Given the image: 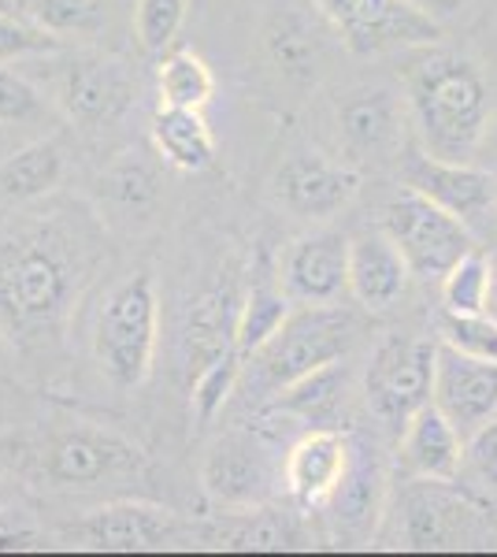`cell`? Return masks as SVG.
Wrapping results in <instances>:
<instances>
[{
  "label": "cell",
  "mask_w": 497,
  "mask_h": 557,
  "mask_svg": "<svg viewBox=\"0 0 497 557\" xmlns=\"http://www.w3.org/2000/svg\"><path fill=\"white\" fill-rule=\"evenodd\" d=\"M0 498H4V483H0Z\"/></svg>",
  "instance_id": "ee69618b"
},
{
  "label": "cell",
  "mask_w": 497,
  "mask_h": 557,
  "mask_svg": "<svg viewBox=\"0 0 497 557\" xmlns=\"http://www.w3.org/2000/svg\"><path fill=\"white\" fill-rule=\"evenodd\" d=\"M327 506L334 509V520H338L346 532H368V528H372L375 509H378V465L364 446H352L349 472Z\"/></svg>",
  "instance_id": "4316f807"
},
{
  "label": "cell",
  "mask_w": 497,
  "mask_h": 557,
  "mask_svg": "<svg viewBox=\"0 0 497 557\" xmlns=\"http://www.w3.org/2000/svg\"><path fill=\"white\" fill-rule=\"evenodd\" d=\"M26 8V20L38 23L41 30L67 38H97L112 26V0H20Z\"/></svg>",
  "instance_id": "484cf974"
},
{
  "label": "cell",
  "mask_w": 497,
  "mask_h": 557,
  "mask_svg": "<svg viewBox=\"0 0 497 557\" xmlns=\"http://www.w3.org/2000/svg\"><path fill=\"white\" fill-rule=\"evenodd\" d=\"M201 480L208 498L223 502V506H252L268 494V457L260 454L257 443L231 435L212 446Z\"/></svg>",
  "instance_id": "44dd1931"
},
{
  "label": "cell",
  "mask_w": 497,
  "mask_h": 557,
  "mask_svg": "<svg viewBox=\"0 0 497 557\" xmlns=\"http://www.w3.org/2000/svg\"><path fill=\"white\" fill-rule=\"evenodd\" d=\"M352 338H357V320L341 305H305L301 312H290L283 327L257 349L260 372L264 380L283 391L305 375H312L315 368H327L349 354Z\"/></svg>",
  "instance_id": "277c9868"
},
{
  "label": "cell",
  "mask_w": 497,
  "mask_h": 557,
  "mask_svg": "<svg viewBox=\"0 0 497 557\" xmlns=\"http://www.w3.org/2000/svg\"><path fill=\"white\" fill-rule=\"evenodd\" d=\"M286 317H290V298H286V290H278V286H271V283H257L238 309V335H234V346H238L241 354H257V349L283 327Z\"/></svg>",
  "instance_id": "83f0119b"
},
{
  "label": "cell",
  "mask_w": 497,
  "mask_h": 557,
  "mask_svg": "<svg viewBox=\"0 0 497 557\" xmlns=\"http://www.w3.org/2000/svg\"><path fill=\"white\" fill-rule=\"evenodd\" d=\"M4 338H8V335H4V331H0V349H4Z\"/></svg>",
  "instance_id": "7bdbcfd3"
},
{
  "label": "cell",
  "mask_w": 497,
  "mask_h": 557,
  "mask_svg": "<svg viewBox=\"0 0 497 557\" xmlns=\"http://www.w3.org/2000/svg\"><path fill=\"white\" fill-rule=\"evenodd\" d=\"M405 498V546L412 550H453L472 535L475 513L464 498L442 491V480H427Z\"/></svg>",
  "instance_id": "ffe728a7"
},
{
  "label": "cell",
  "mask_w": 497,
  "mask_h": 557,
  "mask_svg": "<svg viewBox=\"0 0 497 557\" xmlns=\"http://www.w3.org/2000/svg\"><path fill=\"white\" fill-rule=\"evenodd\" d=\"M442 343L460 354L497 361V320L490 312H449L442 317Z\"/></svg>",
  "instance_id": "d6a6232c"
},
{
  "label": "cell",
  "mask_w": 497,
  "mask_h": 557,
  "mask_svg": "<svg viewBox=\"0 0 497 557\" xmlns=\"http://www.w3.org/2000/svg\"><path fill=\"white\" fill-rule=\"evenodd\" d=\"M486 312L497 320V253H490V298H486Z\"/></svg>",
  "instance_id": "60d3db41"
},
{
  "label": "cell",
  "mask_w": 497,
  "mask_h": 557,
  "mask_svg": "<svg viewBox=\"0 0 497 557\" xmlns=\"http://www.w3.org/2000/svg\"><path fill=\"white\" fill-rule=\"evenodd\" d=\"M415 8H420V12H427L431 20H449V15H457V12H464L468 4H472V0H412Z\"/></svg>",
  "instance_id": "f35d334b"
},
{
  "label": "cell",
  "mask_w": 497,
  "mask_h": 557,
  "mask_svg": "<svg viewBox=\"0 0 497 557\" xmlns=\"http://www.w3.org/2000/svg\"><path fill=\"white\" fill-rule=\"evenodd\" d=\"M86 275V249L63 223L0 231V331L41 338L63 320Z\"/></svg>",
  "instance_id": "6da1fadb"
},
{
  "label": "cell",
  "mask_w": 497,
  "mask_h": 557,
  "mask_svg": "<svg viewBox=\"0 0 497 557\" xmlns=\"http://www.w3.org/2000/svg\"><path fill=\"white\" fill-rule=\"evenodd\" d=\"M108 190H112L115 197H120L123 205H149L152 197H157V178H152V172L141 160H120V164L112 168V175H108Z\"/></svg>",
  "instance_id": "d590c367"
},
{
  "label": "cell",
  "mask_w": 497,
  "mask_h": 557,
  "mask_svg": "<svg viewBox=\"0 0 497 557\" xmlns=\"http://www.w3.org/2000/svg\"><path fill=\"white\" fill-rule=\"evenodd\" d=\"M360 194V172L320 152H294L275 175V197L301 220H331L346 212Z\"/></svg>",
  "instance_id": "30bf717a"
},
{
  "label": "cell",
  "mask_w": 497,
  "mask_h": 557,
  "mask_svg": "<svg viewBox=\"0 0 497 557\" xmlns=\"http://www.w3.org/2000/svg\"><path fill=\"white\" fill-rule=\"evenodd\" d=\"M234 335H238V312L231 309V294H212V298H201L189 309L186 320V364L201 368L208 361H215L220 354L234 349Z\"/></svg>",
  "instance_id": "cb8c5ba5"
},
{
  "label": "cell",
  "mask_w": 497,
  "mask_h": 557,
  "mask_svg": "<svg viewBox=\"0 0 497 557\" xmlns=\"http://www.w3.org/2000/svg\"><path fill=\"white\" fill-rule=\"evenodd\" d=\"M346 368L338 361L327 368H315L312 375L297 380L290 386H283L275 398V412H286V417L301 420V424H323L338 412L341 398H346Z\"/></svg>",
  "instance_id": "d4e9b609"
},
{
  "label": "cell",
  "mask_w": 497,
  "mask_h": 557,
  "mask_svg": "<svg viewBox=\"0 0 497 557\" xmlns=\"http://www.w3.org/2000/svg\"><path fill=\"white\" fill-rule=\"evenodd\" d=\"M41 543V532L34 528V520L23 509H4L0 506V554L30 550Z\"/></svg>",
  "instance_id": "74e56055"
},
{
  "label": "cell",
  "mask_w": 497,
  "mask_h": 557,
  "mask_svg": "<svg viewBox=\"0 0 497 557\" xmlns=\"http://www.w3.org/2000/svg\"><path fill=\"white\" fill-rule=\"evenodd\" d=\"M63 183V149L57 141H30L0 160V201L30 205Z\"/></svg>",
  "instance_id": "603a6c76"
},
{
  "label": "cell",
  "mask_w": 497,
  "mask_h": 557,
  "mask_svg": "<svg viewBox=\"0 0 497 557\" xmlns=\"http://www.w3.org/2000/svg\"><path fill=\"white\" fill-rule=\"evenodd\" d=\"M41 112V94L20 71L0 67V123H26Z\"/></svg>",
  "instance_id": "e575fe53"
},
{
  "label": "cell",
  "mask_w": 497,
  "mask_h": 557,
  "mask_svg": "<svg viewBox=\"0 0 497 557\" xmlns=\"http://www.w3.org/2000/svg\"><path fill=\"white\" fill-rule=\"evenodd\" d=\"M435 406L453 420L464 438L490 424L497 417V361L460 354L442 343L435 361Z\"/></svg>",
  "instance_id": "4fadbf2b"
},
{
  "label": "cell",
  "mask_w": 497,
  "mask_h": 557,
  "mask_svg": "<svg viewBox=\"0 0 497 557\" xmlns=\"http://www.w3.org/2000/svg\"><path fill=\"white\" fill-rule=\"evenodd\" d=\"M490 298V257L472 249L442 275V301L449 312H486Z\"/></svg>",
  "instance_id": "f546056e"
},
{
  "label": "cell",
  "mask_w": 497,
  "mask_h": 557,
  "mask_svg": "<svg viewBox=\"0 0 497 557\" xmlns=\"http://www.w3.org/2000/svg\"><path fill=\"white\" fill-rule=\"evenodd\" d=\"M401 183L409 190L431 197L442 209H449L460 220H479L490 205H497V178L490 168L472 160H442L423 152H405Z\"/></svg>",
  "instance_id": "7c38bea8"
},
{
  "label": "cell",
  "mask_w": 497,
  "mask_h": 557,
  "mask_svg": "<svg viewBox=\"0 0 497 557\" xmlns=\"http://www.w3.org/2000/svg\"><path fill=\"white\" fill-rule=\"evenodd\" d=\"M401 461L415 480L453 483L464 469V435L435 401L423 406L401 431Z\"/></svg>",
  "instance_id": "ac0fdd59"
},
{
  "label": "cell",
  "mask_w": 497,
  "mask_h": 557,
  "mask_svg": "<svg viewBox=\"0 0 497 557\" xmlns=\"http://www.w3.org/2000/svg\"><path fill=\"white\" fill-rule=\"evenodd\" d=\"M435 361L438 346L412 335H394L375 349L368 364L364 398L378 424L401 435L415 412L435 401Z\"/></svg>",
  "instance_id": "5b68a950"
},
{
  "label": "cell",
  "mask_w": 497,
  "mask_h": 557,
  "mask_svg": "<svg viewBox=\"0 0 497 557\" xmlns=\"http://www.w3.org/2000/svg\"><path fill=\"white\" fill-rule=\"evenodd\" d=\"M338 141L352 160H383L401 152L409 127V101L386 86H364L341 97L338 104Z\"/></svg>",
  "instance_id": "8fae6325"
},
{
  "label": "cell",
  "mask_w": 497,
  "mask_h": 557,
  "mask_svg": "<svg viewBox=\"0 0 497 557\" xmlns=\"http://www.w3.org/2000/svg\"><path fill=\"white\" fill-rule=\"evenodd\" d=\"M15 4H20V0H0V12H15Z\"/></svg>",
  "instance_id": "b9f144b4"
},
{
  "label": "cell",
  "mask_w": 497,
  "mask_h": 557,
  "mask_svg": "<svg viewBox=\"0 0 497 557\" xmlns=\"http://www.w3.org/2000/svg\"><path fill=\"white\" fill-rule=\"evenodd\" d=\"M464 465L486 491H497V420L472 431L464 443Z\"/></svg>",
  "instance_id": "8d00e7d4"
},
{
  "label": "cell",
  "mask_w": 497,
  "mask_h": 557,
  "mask_svg": "<svg viewBox=\"0 0 497 557\" xmlns=\"http://www.w3.org/2000/svg\"><path fill=\"white\" fill-rule=\"evenodd\" d=\"M152 141L157 152L178 172H204L215 160V141L208 131L201 108H175V104H160V112L152 115Z\"/></svg>",
  "instance_id": "7402d4cb"
},
{
  "label": "cell",
  "mask_w": 497,
  "mask_h": 557,
  "mask_svg": "<svg viewBox=\"0 0 497 557\" xmlns=\"http://www.w3.org/2000/svg\"><path fill=\"white\" fill-rule=\"evenodd\" d=\"M241 349L234 346L227 349V354H220L215 361H208L201 372H197V380H194V412H197V420H212L215 412L223 409V401L231 398V391H234V383H238V375H241Z\"/></svg>",
  "instance_id": "1f68e13d"
},
{
  "label": "cell",
  "mask_w": 497,
  "mask_h": 557,
  "mask_svg": "<svg viewBox=\"0 0 497 557\" xmlns=\"http://www.w3.org/2000/svg\"><path fill=\"white\" fill-rule=\"evenodd\" d=\"M215 89V78H212V67L204 64L197 52H171L160 67V101L164 104H175V108H201L208 104Z\"/></svg>",
  "instance_id": "f1b7e54d"
},
{
  "label": "cell",
  "mask_w": 497,
  "mask_h": 557,
  "mask_svg": "<svg viewBox=\"0 0 497 557\" xmlns=\"http://www.w3.org/2000/svg\"><path fill=\"white\" fill-rule=\"evenodd\" d=\"M138 465V446H131L115 431L89 424L57 431L41 450V469L57 487H97L112 475L134 472Z\"/></svg>",
  "instance_id": "ba28073f"
},
{
  "label": "cell",
  "mask_w": 497,
  "mask_h": 557,
  "mask_svg": "<svg viewBox=\"0 0 497 557\" xmlns=\"http://www.w3.org/2000/svg\"><path fill=\"white\" fill-rule=\"evenodd\" d=\"M475 160H479L483 168H490V172H497V115L490 120V127H486V134H483V146H479Z\"/></svg>",
  "instance_id": "ab89813d"
},
{
  "label": "cell",
  "mask_w": 497,
  "mask_h": 557,
  "mask_svg": "<svg viewBox=\"0 0 497 557\" xmlns=\"http://www.w3.org/2000/svg\"><path fill=\"white\" fill-rule=\"evenodd\" d=\"M63 41L57 34L41 30L38 23L20 20L15 12H0V67L15 64L26 57H41V52H60Z\"/></svg>",
  "instance_id": "836d02e7"
},
{
  "label": "cell",
  "mask_w": 497,
  "mask_h": 557,
  "mask_svg": "<svg viewBox=\"0 0 497 557\" xmlns=\"http://www.w3.org/2000/svg\"><path fill=\"white\" fill-rule=\"evenodd\" d=\"M409 278V260L386 231H368L349 242V294L368 312H383L401 301Z\"/></svg>",
  "instance_id": "2e32d148"
},
{
  "label": "cell",
  "mask_w": 497,
  "mask_h": 557,
  "mask_svg": "<svg viewBox=\"0 0 497 557\" xmlns=\"http://www.w3.org/2000/svg\"><path fill=\"white\" fill-rule=\"evenodd\" d=\"M171 535L167 509L146 506V502H115L101 506L78 524V539L94 550L134 554V550H160Z\"/></svg>",
  "instance_id": "d6986e66"
},
{
  "label": "cell",
  "mask_w": 497,
  "mask_h": 557,
  "mask_svg": "<svg viewBox=\"0 0 497 557\" xmlns=\"http://www.w3.org/2000/svg\"><path fill=\"white\" fill-rule=\"evenodd\" d=\"M412 127L431 157L475 160L490 127V86L472 57L435 45H415L401 67Z\"/></svg>",
  "instance_id": "7a4b0ae2"
},
{
  "label": "cell",
  "mask_w": 497,
  "mask_h": 557,
  "mask_svg": "<svg viewBox=\"0 0 497 557\" xmlns=\"http://www.w3.org/2000/svg\"><path fill=\"white\" fill-rule=\"evenodd\" d=\"M286 290L301 301L327 305L349 294V238L338 231H315L297 238L283 260Z\"/></svg>",
  "instance_id": "9a60e30c"
},
{
  "label": "cell",
  "mask_w": 497,
  "mask_h": 557,
  "mask_svg": "<svg viewBox=\"0 0 497 557\" xmlns=\"http://www.w3.org/2000/svg\"><path fill=\"white\" fill-rule=\"evenodd\" d=\"M383 231L397 242L415 278H442L460 257L475 249L472 231L460 215L409 186L386 205Z\"/></svg>",
  "instance_id": "8992f818"
},
{
  "label": "cell",
  "mask_w": 497,
  "mask_h": 557,
  "mask_svg": "<svg viewBox=\"0 0 497 557\" xmlns=\"http://www.w3.org/2000/svg\"><path fill=\"white\" fill-rule=\"evenodd\" d=\"M352 52H383L394 45H435L438 20L412 0H312Z\"/></svg>",
  "instance_id": "52a82bcc"
},
{
  "label": "cell",
  "mask_w": 497,
  "mask_h": 557,
  "mask_svg": "<svg viewBox=\"0 0 497 557\" xmlns=\"http://www.w3.org/2000/svg\"><path fill=\"white\" fill-rule=\"evenodd\" d=\"M352 461V443L334 428H309L286 450L283 483L301 509H320L341 487Z\"/></svg>",
  "instance_id": "5bb4252c"
},
{
  "label": "cell",
  "mask_w": 497,
  "mask_h": 557,
  "mask_svg": "<svg viewBox=\"0 0 497 557\" xmlns=\"http://www.w3.org/2000/svg\"><path fill=\"white\" fill-rule=\"evenodd\" d=\"M94 354L120 391H134L149 380L157 354V286L146 272L112 286L97 312Z\"/></svg>",
  "instance_id": "3957f363"
},
{
  "label": "cell",
  "mask_w": 497,
  "mask_h": 557,
  "mask_svg": "<svg viewBox=\"0 0 497 557\" xmlns=\"http://www.w3.org/2000/svg\"><path fill=\"white\" fill-rule=\"evenodd\" d=\"M186 8L189 0H138L134 8V38L149 57H160L164 49H171V41L178 38L186 23Z\"/></svg>",
  "instance_id": "4dcf8cb0"
},
{
  "label": "cell",
  "mask_w": 497,
  "mask_h": 557,
  "mask_svg": "<svg viewBox=\"0 0 497 557\" xmlns=\"http://www.w3.org/2000/svg\"><path fill=\"white\" fill-rule=\"evenodd\" d=\"M327 26H334L327 15L309 20L297 8H278L264 26V52L278 67V75L294 78V83H315L323 64H327Z\"/></svg>",
  "instance_id": "e0dca14e"
},
{
  "label": "cell",
  "mask_w": 497,
  "mask_h": 557,
  "mask_svg": "<svg viewBox=\"0 0 497 557\" xmlns=\"http://www.w3.org/2000/svg\"><path fill=\"white\" fill-rule=\"evenodd\" d=\"M57 101L78 127L94 131L123 120L134 104V75L115 57H75L57 78Z\"/></svg>",
  "instance_id": "9c48e42d"
}]
</instances>
